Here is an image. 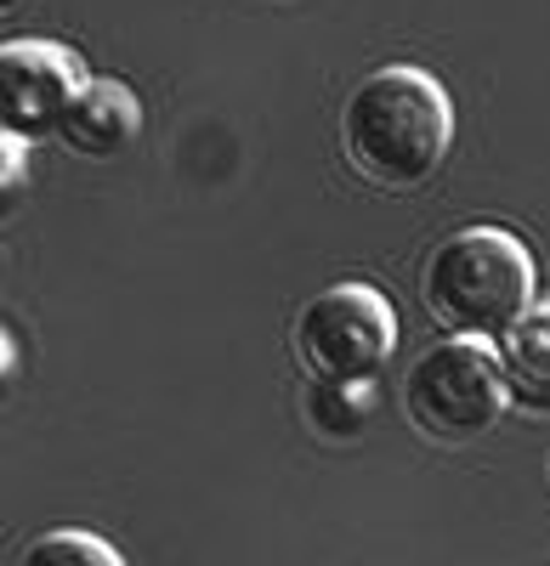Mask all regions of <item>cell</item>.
Listing matches in <instances>:
<instances>
[{"mask_svg":"<svg viewBox=\"0 0 550 566\" xmlns=\"http://www.w3.org/2000/svg\"><path fill=\"white\" fill-rule=\"evenodd\" d=\"M341 154L381 193H415L454 154V103L437 74L386 63L352 85L341 108Z\"/></svg>","mask_w":550,"mask_h":566,"instance_id":"cell-1","label":"cell"},{"mask_svg":"<svg viewBox=\"0 0 550 566\" xmlns=\"http://www.w3.org/2000/svg\"><path fill=\"white\" fill-rule=\"evenodd\" d=\"M421 301L443 335L499 340L539 301L533 250L511 227H460L426 255Z\"/></svg>","mask_w":550,"mask_h":566,"instance_id":"cell-2","label":"cell"},{"mask_svg":"<svg viewBox=\"0 0 550 566\" xmlns=\"http://www.w3.org/2000/svg\"><path fill=\"white\" fill-rule=\"evenodd\" d=\"M511 413L494 340L443 335L403 374V419L437 448H471Z\"/></svg>","mask_w":550,"mask_h":566,"instance_id":"cell-3","label":"cell"},{"mask_svg":"<svg viewBox=\"0 0 550 566\" xmlns=\"http://www.w3.org/2000/svg\"><path fill=\"white\" fill-rule=\"evenodd\" d=\"M290 352L307 380H375L397 352V306L375 283H330L295 312Z\"/></svg>","mask_w":550,"mask_h":566,"instance_id":"cell-4","label":"cell"},{"mask_svg":"<svg viewBox=\"0 0 550 566\" xmlns=\"http://www.w3.org/2000/svg\"><path fill=\"white\" fill-rule=\"evenodd\" d=\"M85 85V63L58 40H7L0 45V136L34 142L58 136L69 97Z\"/></svg>","mask_w":550,"mask_h":566,"instance_id":"cell-5","label":"cell"},{"mask_svg":"<svg viewBox=\"0 0 550 566\" xmlns=\"http://www.w3.org/2000/svg\"><path fill=\"white\" fill-rule=\"evenodd\" d=\"M143 136V103L136 91L120 85V80H97L85 74V85L69 97L63 119H58V142L74 154V159H120L131 142Z\"/></svg>","mask_w":550,"mask_h":566,"instance_id":"cell-6","label":"cell"},{"mask_svg":"<svg viewBox=\"0 0 550 566\" xmlns=\"http://www.w3.org/2000/svg\"><path fill=\"white\" fill-rule=\"evenodd\" d=\"M499 368H506L511 408L522 413H550V301H533L506 335L494 340Z\"/></svg>","mask_w":550,"mask_h":566,"instance_id":"cell-7","label":"cell"},{"mask_svg":"<svg viewBox=\"0 0 550 566\" xmlns=\"http://www.w3.org/2000/svg\"><path fill=\"white\" fill-rule=\"evenodd\" d=\"M375 419V380H312L307 431L324 442H357Z\"/></svg>","mask_w":550,"mask_h":566,"instance_id":"cell-8","label":"cell"},{"mask_svg":"<svg viewBox=\"0 0 550 566\" xmlns=\"http://www.w3.org/2000/svg\"><path fill=\"white\" fill-rule=\"evenodd\" d=\"M45 560H80V566H120V549L103 544L97 533H80V527H58V533H40L23 544V566H45Z\"/></svg>","mask_w":550,"mask_h":566,"instance_id":"cell-9","label":"cell"},{"mask_svg":"<svg viewBox=\"0 0 550 566\" xmlns=\"http://www.w3.org/2000/svg\"><path fill=\"white\" fill-rule=\"evenodd\" d=\"M29 187V148L12 136H0V216H7Z\"/></svg>","mask_w":550,"mask_h":566,"instance_id":"cell-10","label":"cell"},{"mask_svg":"<svg viewBox=\"0 0 550 566\" xmlns=\"http://www.w3.org/2000/svg\"><path fill=\"white\" fill-rule=\"evenodd\" d=\"M12 386H18V346H12L7 328H0V402L12 397Z\"/></svg>","mask_w":550,"mask_h":566,"instance_id":"cell-11","label":"cell"},{"mask_svg":"<svg viewBox=\"0 0 550 566\" xmlns=\"http://www.w3.org/2000/svg\"><path fill=\"white\" fill-rule=\"evenodd\" d=\"M18 7H23V0H0V18H12Z\"/></svg>","mask_w":550,"mask_h":566,"instance_id":"cell-12","label":"cell"},{"mask_svg":"<svg viewBox=\"0 0 550 566\" xmlns=\"http://www.w3.org/2000/svg\"><path fill=\"white\" fill-rule=\"evenodd\" d=\"M544 488H550V448H544Z\"/></svg>","mask_w":550,"mask_h":566,"instance_id":"cell-13","label":"cell"}]
</instances>
